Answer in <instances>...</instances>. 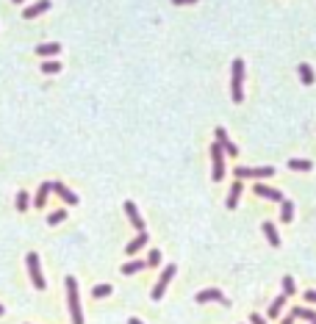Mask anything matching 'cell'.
<instances>
[{"mask_svg": "<svg viewBox=\"0 0 316 324\" xmlns=\"http://www.w3.org/2000/svg\"><path fill=\"white\" fill-rule=\"evenodd\" d=\"M67 305H69L72 324H84V310H81V299H78V280L75 277H67Z\"/></svg>", "mask_w": 316, "mask_h": 324, "instance_id": "6da1fadb", "label": "cell"}, {"mask_svg": "<svg viewBox=\"0 0 316 324\" xmlns=\"http://www.w3.org/2000/svg\"><path fill=\"white\" fill-rule=\"evenodd\" d=\"M231 97L233 102L244 100V61L236 59L233 61V83H231Z\"/></svg>", "mask_w": 316, "mask_h": 324, "instance_id": "7a4b0ae2", "label": "cell"}, {"mask_svg": "<svg viewBox=\"0 0 316 324\" xmlns=\"http://www.w3.org/2000/svg\"><path fill=\"white\" fill-rule=\"evenodd\" d=\"M25 263H28V274H31V283H34V288L44 291V288H47V283H44L42 266H39V255H36V252H28Z\"/></svg>", "mask_w": 316, "mask_h": 324, "instance_id": "3957f363", "label": "cell"}, {"mask_svg": "<svg viewBox=\"0 0 316 324\" xmlns=\"http://www.w3.org/2000/svg\"><path fill=\"white\" fill-rule=\"evenodd\" d=\"M175 272H178V266L175 263H169V266H164V272H161V277H158V283H155V288H153V294L150 297L158 302V299L164 297V291H167V285L172 283V277H175Z\"/></svg>", "mask_w": 316, "mask_h": 324, "instance_id": "277c9868", "label": "cell"}, {"mask_svg": "<svg viewBox=\"0 0 316 324\" xmlns=\"http://www.w3.org/2000/svg\"><path fill=\"white\" fill-rule=\"evenodd\" d=\"M272 175H274V169H272V166H255V169L239 166V169H236V178H239V180H247V178L261 180V178H272Z\"/></svg>", "mask_w": 316, "mask_h": 324, "instance_id": "5b68a950", "label": "cell"}, {"mask_svg": "<svg viewBox=\"0 0 316 324\" xmlns=\"http://www.w3.org/2000/svg\"><path fill=\"white\" fill-rule=\"evenodd\" d=\"M211 161H214V180H222L225 178V158H222V144L219 142L211 147Z\"/></svg>", "mask_w": 316, "mask_h": 324, "instance_id": "8992f818", "label": "cell"}, {"mask_svg": "<svg viewBox=\"0 0 316 324\" xmlns=\"http://www.w3.org/2000/svg\"><path fill=\"white\" fill-rule=\"evenodd\" d=\"M197 302H200V305H203V302H219V305H231V302H228V299H225V294L219 288H205V291H200V294H197Z\"/></svg>", "mask_w": 316, "mask_h": 324, "instance_id": "52a82bcc", "label": "cell"}, {"mask_svg": "<svg viewBox=\"0 0 316 324\" xmlns=\"http://www.w3.org/2000/svg\"><path fill=\"white\" fill-rule=\"evenodd\" d=\"M255 194L258 197H266V200H274V202H283V200H286L280 188H269L266 183H255Z\"/></svg>", "mask_w": 316, "mask_h": 324, "instance_id": "ba28073f", "label": "cell"}, {"mask_svg": "<svg viewBox=\"0 0 316 324\" xmlns=\"http://www.w3.org/2000/svg\"><path fill=\"white\" fill-rule=\"evenodd\" d=\"M241 191H244V186H241V180H236V183L231 186V191H228V200H225V208H228V211H233V208L239 205Z\"/></svg>", "mask_w": 316, "mask_h": 324, "instance_id": "9c48e42d", "label": "cell"}, {"mask_svg": "<svg viewBox=\"0 0 316 324\" xmlns=\"http://www.w3.org/2000/svg\"><path fill=\"white\" fill-rule=\"evenodd\" d=\"M125 213H128V219H130V222H133V227H136L139 233H145V219H142V216H139L136 205L130 202V200H128V202H125Z\"/></svg>", "mask_w": 316, "mask_h": 324, "instance_id": "30bf717a", "label": "cell"}, {"mask_svg": "<svg viewBox=\"0 0 316 324\" xmlns=\"http://www.w3.org/2000/svg\"><path fill=\"white\" fill-rule=\"evenodd\" d=\"M50 9V0H39V3H34V6H28L25 11H22V17L25 20H34V17H39L42 11H47Z\"/></svg>", "mask_w": 316, "mask_h": 324, "instance_id": "8fae6325", "label": "cell"}, {"mask_svg": "<svg viewBox=\"0 0 316 324\" xmlns=\"http://www.w3.org/2000/svg\"><path fill=\"white\" fill-rule=\"evenodd\" d=\"M53 191H59V197L64 200V202H69V205H78V194L75 191H69L64 183H53Z\"/></svg>", "mask_w": 316, "mask_h": 324, "instance_id": "7c38bea8", "label": "cell"}, {"mask_svg": "<svg viewBox=\"0 0 316 324\" xmlns=\"http://www.w3.org/2000/svg\"><path fill=\"white\" fill-rule=\"evenodd\" d=\"M61 53V44L59 42H44L36 47V56H59Z\"/></svg>", "mask_w": 316, "mask_h": 324, "instance_id": "4fadbf2b", "label": "cell"}, {"mask_svg": "<svg viewBox=\"0 0 316 324\" xmlns=\"http://www.w3.org/2000/svg\"><path fill=\"white\" fill-rule=\"evenodd\" d=\"M261 227H264V236L269 239V244H272V247H280V236H277V230H274V224L272 222H264Z\"/></svg>", "mask_w": 316, "mask_h": 324, "instance_id": "5bb4252c", "label": "cell"}, {"mask_svg": "<svg viewBox=\"0 0 316 324\" xmlns=\"http://www.w3.org/2000/svg\"><path fill=\"white\" fill-rule=\"evenodd\" d=\"M145 244H147V233H139L136 239H133V241L128 244V247H125V252H128V255H136L139 249L145 247Z\"/></svg>", "mask_w": 316, "mask_h": 324, "instance_id": "9a60e30c", "label": "cell"}, {"mask_svg": "<svg viewBox=\"0 0 316 324\" xmlns=\"http://www.w3.org/2000/svg\"><path fill=\"white\" fill-rule=\"evenodd\" d=\"M53 191V183H42L39 186V191H36V208H44V202H47V194Z\"/></svg>", "mask_w": 316, "mask_h": 324, "instance_id": "2e32d148", "label": "cell"}, {"mask_svg": "<svg viewBox=\"0 0 316 324\" xmlns=\"http://www.w3.org/2000/svg\"><path fill=\"white\" fill-rule=\"evenodd\" d=\"M291 316H294V319H305V322H311V324L316 322V313L308 310V307H291Z\"/></svg>", "mask_w": 316, "mask_h": 324, "instance_id": "e0dca14e", "label": "cell"}, {"mask_svg": "<svg viewBox=\"0 0 316 324\" xmlns=\"http://www.w3.org/2000/svg\"><path fill=\"white\" fill-rule=\"evenodd\" d=\"M289 169L308 172V169H314V163H311V161H305V158H289Z\"/></svg>", "mask_w": 316, "mask_h": 324, "instance_id": "ac0fdd59", "label": "cell"}, {"mask_svg": "<svg viewBox=\"0 0 316 324\" xmlns=\"http://www.w3.org/2000/svg\"><path fill=\"white\" fill-rule=\"evenodd\" d=\"M299 81L305 86L314 83V69H311V64H299Z\"/></svg>", "mask_w": 316, "mask_h": 324, "instance_id": "d6986e66", "label": "cell"}, {"mask_svg": "<svg viewBox=\"0 0 316 324\" xmlns=\"http://www.w3.org/2000/svg\"><path fill=\"white\" fill-rule=\"evenodd\" d=\"M14 205H17L20 213H25L28 205H31V197H28V191H17V200H14Z\"/></svg>", "mask_w": 316, "mask_h": 324, "instance_id": "ffe728a7", "label": "cell"}, {"mask_svg": "<svg viewBox=\"0 0 316 324\" xmlns=\"http://www.w3.org/2000/svg\"><path fill=\"white\" fill-rule=\"evenodd\" d=\"M145 261H128V263L122 266V274H136V272H142L145 269Z\"/></svg>", "mask_w": 316, "mask_h": 324, "instance_id": "44dd1931", "label": "cell"}, {"mask_svg": "<svg viewBox=\"0 0 316 324\" xmlns=\"http://www.w3.org/2000/svg\"><path fill=\"white\" fill-rule=\"evenodd\" d=\"M283 211H280V219L283 222H291V219H294V205H291V200H283Z\"/></svg>", "mask_w": 316, "mask_h": 324, "instance_id": "7402d4cb", "label": "cell"}, {"mask_svg": "<svg viewBox=\"0 0 316 324\" xmlns=\"http://www.w3.org/2000/svg\"><path fill=\"white\" fill-rule=\"evenodd\" d=\"M283 305H286V297H277V299H272V305H269V319H274V316H280Z\"/></svg>", "mask_w": 316, "mask_h": 324, "instance_id": "603a6c76", "label": "cell"}, {"mask_svg": "<svg viewBox=\"0 0 316 324\" xmlns=\"http://www.w3.org/2000/svg\"><path fill=\"white\" fill-rule=\"evenodd\" d=\"M108 294H111V285H108V283H103V285H94L92 288V297H97V299L108 297Z\"/></svg>", "mask_w": 316, "mask_h": 324, "instance_id": "cb8c5ba5", "label": "cell"}, {"mask_svg": "<svg viewBox=\"0 0 316 324\" xmlns=\"http://www.w3.org/2000/svg\"><path fill=\"white\" fill-rule=\"evenodd\" d=\"M59 69H61L59 61H42V72L44 75H53V72H59Z\"/></svg>", "mask_w": 316, "mask_h": 324, "instance_id": "d4e9b609", "label": "cell"}, {"mask_svg": "<svg viewBox=\"0 0 316 324\" xmlns=\"http://www.w3.org/2000/svg\"><path fill=\"white\" fill-rule=\"evenodd\" d=\"M67 219V211H53L50 216H47V224H61Z\"/></svg>", "mask_w": 316, "mask_h": 324, "instance_id": "484cf974", "label": "cell"}, {"mask_svg": "<svg viewBox=\"0 0 316 324\" xmlns=\"http://www.w3.org/2000/svg\"><path fill=\"white\" fill-rule=\"evenodd\" d=\"M297 291V285H294V280L291 277H283V297H291Z\"/></svg>", "mask_w": 316, "mask_h": 324, "instance_id": "4316f807", "label": "cell"}, {"mask_svg": "<svg viewBox=\"0 0 316 324\" xmlns=\"http://www.w3.org/2000/svg\"><path fill=\"white\" fill-rule=\"evenodd\" d=\"M161 263V252L158 249H150V258H147V266H158Z\"/></svg>", "mask_w": 316, "mask_h": 324, "instance_id": "83f0119b", "label": "cell"}, {"mask_svg": "<svg viewBox=\"0 0 316 324\" xmlns=\"http://www.w3.org/2000/svg\"><path fill=\"white\" fill-rule=\"evenodd\" d=\"M222 150H225L228 155H239V147L233 144V142H222Z\"/></svg>", "mask_w": 316, "mask_h": 324, "instance_id": "f1b7e54d", "label": "cell"}, {"mask_svg": "<svg viewBox=\"0 0 316 324\" xmlns=\"http://www.w3.org/2000/svg\"><path fill=\"white\" fill-rule=\"evenodd\" d=\"M216 142L222 144V142H228V133H225V128H216Z\"/></svg>", "mask_w": 316, "mask_h": 324, "instance_id": "f546056e", "label": "cell"}, {"mask_svg": "<svg viewBox=\"0 0 316 324\" xmlns=\"http://www.w3.org/2000/svg\"><path fill=\"white\" fill-rule=\"evenodd\" d=\"M250 322H253V324H266V319H264V316H258V313H253V316H250Z\"/></svg>", "mask_w": 316, "mask_h": 324, "instance_id": "4dcf8cb0", "label": "cell"}, {"mask_svg": "<svg viewBox=\"0 0 316 324\" xmlns=\"http://www.w3.org/2000/svg\"><path fill=\"white\" fill-rule=\"evenodd\" d=\"M305 302H311V305L316 302V291H314V288H311V291H305Z\"/></svg>", "mask_w": 316, "mask_h": 324, "instance_id": "1f68e13d", "label": "cell"}, {"mask_svg": "<svg viewBox=\"0 0 316 324\" xmlns=\"http://www.w3.org/2000/svg\"><path fill=\"white\" fill-rule=\"evenodd\" d=\"M175 6H191V3H197V0H172Z\"/></svg>", "mask_w": 316, "mask_h": 324, "instance_id": "d6a6232c", "label": "cell"}, {"mask_svg": "<svg viewBox=\"0 0 316 324\" xmlns=\"http://www.w3.org/2000/svg\"><path fill=\"white\" fill-rule=\"evenodd\" d=\"M128 324H145V322H142V319H136V316H130V319H128Z\"/></svg>", "mask_w": 316, "mask_h": 324, "instance_id": "836d02e7", "label": "cell"}, {"mask_svg": "<svg viewBox=\"0 0 316 324\" xmlns=\"http://www.w3.org/2000/svg\"><path fill=\"white\" fill-rule=\"evenodd\" d=\"M291 322H294V316H291V313H289V316H286V319H283V322H280V324H291Z\"/></svg>", "mask_w": 316, "mask_h": 324, "instance_id": "e575fe53", "label": "cell"}, {"mask_svg": "<svg viewBox=\"0 0 316 324\" xmlns=\"http://www.w3.org/2000/svg\"><path fill=\"white\" fill-rule=\"evenodd\" d=\"M3 313H6V310H3V305H0V316H3Z\"/></svg>", "mask_w": 316, "mask_h": 324, "instance_id": "d590c367", "label": "cell"}, {"mask_svg": "<svg viewBox=\"0 0 316 324\" xmlns=\"http://www.w3.org/2000/svg\"><path fill=\"white\" fill-rule=\"evenodd\" d=\"M11 3H22V0H11Z\"/></svg>", "mask_w": 316, "mask_h": 324, "instance_id": "8d00e7d4", "label": "cell"}, {"mask_svg": "<svg viewBox=\"0 0 316 324\" xmlns=\"http://www.w3.org/2000/svg\"><path fill=\"white\" fill-rule=\"evenodd\" d=\"M314 324H316V322H314Z\"/></svg>", "mask_w": 316, "mask_h": 324, "instance_id": "74e56055", "label": "cell"}]
</instances>
